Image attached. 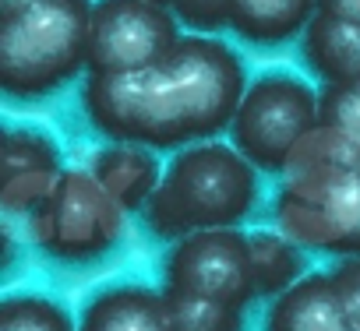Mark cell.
I'll use <instances>...</instances> for the list:
<instances>
[{
	"mask_svg": "<svg viewBox=\"0 0 360 331\" xmlns=\"http://www.w3.org/2000/svg\"><path fill=\"white\" fill-rule=\"evenodd\" d=\"M248 78L226 39L195 32L155 64L131 71H89L82 106L110 141H134L162 151L223 134L244 99Z\"/></svg>",
	"mask_w": 360,
	"mask_h": 331,
	"instance_id": "cell-1",
	"label": "cell"
},
{
	"mask_svg": "<svg viewBox=\"0 0 360 331\" xmlns=\"http://www.w3.org/2000/svg\"><path fill=\"white\" fill-rule=\"evenodd\" d=\"M276 222L300 247L360 254V148L318 123L290 155Z\"/></svg>",
	"mask_w": 360,
	"mask_h": 331,
	"instance_id": "cell-2",
	"label": "cell"
},
{
	"mask_svg": "<svg viewBox=\"0 0 360 331\" xmlns=\"http://www.w3.org/2000/svg\"><path fill=\"white\" fill-rule=\"evenodd\" d=\"M258 166L226 141L205 137L176 148L141 222L159 240H180L195 229L237 226L258 205Z\"/></svg>",
	"mask_w": 360,
	"mask_h": 331,
	"instance_id": "cell-3",
	"label": "cell"
},
{
	"mask_svg": "<svg viewBox=\"0 0 360 331\" xmlns=\"http://www.w3.org/2000/svg\"><path fill=\"white\" fill-rule=\"evenodd\" d=\"M89 0H36L0 15V88L11 99H43L89 64Z\"/></svg>",
	"mask_w": 360,
	"mask_h": 331,
	"instance_id": "cell-4",
	"label": "cell"
},
{
	"mask_svg": "<svg viewBox=\"0 0 360 331\" xmlns=\"http://www.w3.org/2000/svg\"><path fill=\"white\" fill-rule=\"evenodd\" d=\"M318 123V92L297 74L272 71L244 88L230 137L262 173H286L290 155Z\"/></svg>",
	"mask_w": 360,
	"mask_h": 331,
	"instance_id": "cell-5",
	"label": "cell"
},
{
	"mask_svg": "<svg viewBox=\"0 0 360 331\" xmlns=\"http://www.w3.org/2000/svg\"><path fill=\"white\" fill-rule=\"evenodd\" d=\"M25 219L32 240L57 261H96L110 254L124 233V205L92 170H64L46 201Z\"/></svg>",
	"mask_w": 360,
	"mask_h": 331,
	"instance_id": "cell-6",
	"label": "cell"
},
{
	"mask_svg": "<svg viewBox=\"0 0 360 331\" xmlns=\"http://www.w3.org/2000/svg\"><path fill=\"white\" fill-rule=\"evenodd\" d=\"M162 282L173 292L248 306L258 296L248 233L237 226H216L180 236L162 257Z\"/></svg>",
	"mask_w": 360,
	"mask_h": 331,
	"instance_id": "cell-7",
	"label": "cell"
},
{
	"mask_svg": "<svg viewBox=\"0 0 360 331\" xmlns=\"http://www.w3.org/2000/svg\"><path fill=\"white\" fill-rule=\"evenodd\" d=\"M180 43V18L155 0H96L85 71H131L155 64Z\"/></svg>",
	"mask_w": 360,
	"mask_h": 331,
	"instance_id": "cell-8",
	"label": "cell"
},
{
	"mask_svg": "<svg viewBox=\"0 0 360 331\" xmlns=\"http://www.w3.org/2000/svg\"><path fill=\"white\" fill-rule=\"evenodd\" d=\"M349 313L335 289L332 271L300 275L276 296L265 313V331H346Z\"/></svg>",
	"mask_w": 360,
	"mask_h": 331,
	"instance_id": "cell-9",
	"label": "cell"
},
{
	"mask_svg": "<svg viewBox=\"0 0 360 331\" xmlns=\"http://www.w3.org/2000/svg\"><path fill=\"white\" fill-rule=\"evenodd\" d=\"M78 331H176V324L166 292L127 282L99 289L85 303Z\"/></svg>",
	"mask_w": 360,
	"mask_h": 331,
	"instance_id": "cell-10",
	"label": "cell"
},
{
	"mask_svg": "<svg viewBox=\"0 0 360 331\" xmlns=\"http://www.w3.org/2000/svg\"><path fill=\"white\" fill-rule=\"evenodd\" d=\"M92 177L124 205V212H141L162 180V166L148 144L110 141L92 155Z\"/></svg>",
	"mask_w": 360,
	"mask_h": 331,
	"instance_id": "cell-11",
	"label": "cell"
},
{
	"mask_svg": "<svg viewBox=\"0 0 360 331\" xmlns=\"http://www.w3.org/2000/svg\"><path fill=\"white\" fill-rule=\"evenodd\" d=\"M318 0H230V32L255 46H279L311 25Z\"/></svg>",
	"mask_w": 360,
	"mask_h": 331,
	"instance_id": "cell-12",
	"label": "cell"
},
{
	"mask_svg": "<svg viewBox=\"0 0 360 331\" xmlns=\"http://www.w3.org/2000/svg\"><path fill=\"white\" fill-rule=\"evenodd\" d=\"M304 60L311 74L328 81H360V22L314 15L304 29Z\"/></svg>",
	"mask_w": 360,
	"mask_h": 331,
	"instance_id": "cell-13",
	"label": "cell"
},
{
	"mask_svg": "<svg viewBox=\"0 0 360 331\" xmlns=\"http://www.w3.org/2000/svg\"><path fill=\"white\" fill-rule=\"evenodd\" d=\"M251 240V264H255V292L258 296H279L283 289H290L300 278V250L297 240H290L286 233H269L258 229L248 236Z\"/></svg>",
	"mask_w": 360,
	"mask_h": 331,
	"instance_id": "cell-14",
	"label": "cell"
},
{
	"mask_svg": "<svg viewBox=\"0 0 360 331\" xmlns=\"http://www.w3.org/2000/svg\"><path fill=\"white\" fill-rule=\"evenodd\" d=\"M18 173H60V148L50 134L15 123L4 130V177Z\"/></svg>",
	"mask_w": 360,
	"mask_h": 331,
	"instance_id": "cell-15",
	"label": "cell"
},
{
	"mask_svg": "<svg viewBox=\"0 0 360 331\" xmlns=\"http://www.w3.org/2000/svg\"><path fill=\"white\" fill-rule=\"evenodd\" d=\"M173 310V324L176 331H244V306L223 303V299H209V296H191V292H173L162 289Z\"/></svg>",
	"mask_w": 360,
	"mask_h": 331,
	"instance_id": "cell-16",
	"label": "cell"
},
{
	"mask_svg": "<svg viewBox=\"0 0 360 331\" xmlns=\"http://www.w3.org/2000/svg\"><path fill=\"white\" fill-rule=\"evenodd\" d=\"M0 331H75L68 310L39 292H8L0 303Z\"/></svg>",
	"mask_w": 360,
	"mask_h": 331,
	"instance_id": "cell-17",
	"label": "cell"
},
{
	"mask_svg": "<svg viewBox=\"0 0 360 331\" xmlns=\"http://www.w3.org/2000/svg\"><path fill=\"white\" fill-rule=\"evenodd\" d=\"M321 123L360 148V81H328L318 92Z\"/></svg>",
	"mask_w": 360,
	"mask_h": 331,
	"instance_id": "cell-18",
	"label": "cell"
},
{
	"mask_svg": "<svg viewBox=\"0 0 360 331\" xmlns=\"http://www.w3.org/2000/svg\"><path fill=\"white\" fill-rule=\"evenodd\" d=\"M60 173H18V177H4V187H0L4 212L8 215H29V212H36L46 201V194L53 191V184H57Z\"/></svg>",
	"mask_w": 360,
	"mask_h": 331,
	"instance_id": "cell-19",
	"label": "cell"
},
{
	"mask_svg": "<svg viewBox=\"0 0 360 331\" xmlns=\"http://www.w3.org/2000/svg\"><path fill=\"white\" fill-rule=\"evenodd\" d=\"M173 15L180 18V25L216 36L230 29V0H173Z\"/></svg>",
	"mask_w": 360,
	"mask_h": 331,
	"instance_id": "cell-20",
	"label": "cell"
},
{
	"mask_svg": "<svg viewBox=\"0 0 360 331\" xmlns=\"http://www.w3.org/2000/svg\"><path fill=\"white\" fill-rule=\"evenodd\" d=\"M332 278H335V289L349 313V324H360V254H349L346 261H339Z\"/></svg>",
	"mask_w": 360,
	"mask_h": 331,
	"instance_id": "cell-21",
	"label": "cell"
},
{
	"mask_svg": "<svg viewBox=\"0 0 360 331\" xmlns=\"http://www.w3.org/2000/svg\"><path fill=\"white\" fill-rule=\"evenodd\" d=\"M318 11L346 22H360V0H318Z\"/></svg>",
	"mask_w": 360,
	"mask_h": 331,
	"instance_id": "cell-22",
	"label": "cell"
},
{
	"mask_svg": "<svg viewBox=\"0 0 360 331\" xmlns=\"http://www.w3.org/2000/svg\"><path fill=\"white\" fill-rule=\"evenodd\" d=\"M25 4H36V0H0V15H11V11H18Z\"/></svg>",
	"mask_w": 360,
	"mask_h": 331,
	"instance_id": "cell-23",
	"label": "cell"
},
{
	"mask_svg": "<svg viewBox=\"0 0 360 331\" xmlns=\"http://www.w3.org/2000/svg\"><path fill=\"white\" fill-rule=\"evenodd\" d=\"M155 4H162V8H173V0H155Z\"/></svg>",
	"mask_w": 360,
	"mask_h": 331,
	"instance_id": "cell-24",
	"label": "cell"
},
{
	"mask_svg": "<svg viewBox=\"0 0 360 331\" xmlns=\"http://www.w3.org/2000/svg\"><path fill=\"white\" fill-rule=\"evenodd\" d=\"M346 331H360V324H349V327H346Z\"/></svg>",
	"mask_w": 360,
	"mask_h": 331,
	"instance_id": "cell-25",
	"label": "cell"
}]
</instances>
